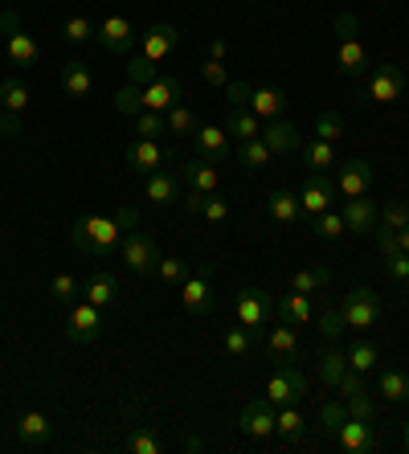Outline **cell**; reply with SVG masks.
I'll use <instances>...</instances> for the list:
<instances>
[{
    "label": "cell",
    "mask_w": 409,
    "mask_h": 454,
    "mask_svg": "<svg viewBox=\"0 0 409 454\" xmlns=\"http://www.w3.org/2000/svg\"><path fill=\"white\" fill-rule=\"evenodd\" d=\"M139 95H144V111H172V106L180 103V95H185V86H180L177 74H156L147 86H139Z\"/></svg>",
    "instance_id": "cell-14"
},
{
    "label": "cell",
    "mask_w": 409,
    "mask_h": 454,
    "mask_svg": "<svg viewBox=\"0 0 409 454\" xmlns=\"http://www.w3.org/2000/svg\"><path fill=\"white\" fill-rule=\"evenodd\" d=\"M336 180L324 176V172H311V180L303 184V192H299V205H303V217H319L324 209H332V201H336Z\"/></svg>",
    "instance_id": "cell-16"
},
{
    "label": "cell",
    "mask_w": 409,
    "mask_h": 454,
    "mask_svg": "<svg viewBox=\"0 0 409 454\" xmlns=\"http://www.w3.org/2000/svg\"><path fill=\"white\" fill-rule=\"evenodd\" d=\"M344 225L348 233H357V238H368V233H377V222H381V209L368 197H344Z\"/></svg>",
    "instance_id": "cell-18"
},
{
    "label": "cell",
    "mask_w": 409,
    "mask_h": 454,
    "mask_svg": "<svg viewBox=\"0 0 409 454\" xmlns=\"http://www.w3.org/2000/svg\"><path fill=\"white\" fill-rule=\"evenodd\" d=\"M180 180L189 184V192H217L221 189V172L213 168V160H185L180 164Z\"/></svg>",
    "instance_id": "cell-23"
},
{
    "label": "cell",
    "mask_w": 409,
    "mask_h": 454,
    "mask_svg": "<svg viewBox=\"0 0 409 454\" xmlns=\"http://www.w3.org/2000/svg\"><path fill=\"white\" fill-rule=\"evenodd\" d=\"M201 74H205V82H209V86H217V90H225V86H230V74H225V66H221L217 58H209V62L201 66Z\"/></svg>",
    "instance_id": "cell-56"
},
{
    "label": "cell",
    "mask_w": 409,
    "mask_h": 454,
    "mask_svg": "<svg viewBox=\"0 0 409 454\" xmlns=\"http://www.w3.org/2000/svg\"><path fill=\"white\" fill-rule=\"evenodd\" d=\"M373 180H377V172L368 160H344L336 172V192L340 197H368Z\"/></svg>",
    "instance_id": "cell-15"
},
{
    "label": "cell",
    "mask_w": 409,
    "mask_h": 454,
    "mask_svg": "<svg viewBox=\"0 0 409 454\" xmlns=\"http://www.w3.org/2000/svg\"><path fill=\"white\" fill-rule=\"evenodd\" d=\"M185 209L197 213V217H205L209 225L230 222V201L217 197V192H189V197H185Z\"/></svg>",
    "instance_id": "cell-26"
},
{
    "label": "cell",
    "mask_w": 409,
    "mask_h": 454,
    "mask_svg": "<svg viewBox=\"0 0 409 454\" xmlns=\"http://www.w3.org/2000/svg\"><path fill=\"white\" fill-rule=\"evenodd\" d=\"M266 209H271V217L279 225H299L303 222V205H299V197L287 192V189H274L271 201H266Z\"/></svg>",
    "instance_id": "cell-30"
},
{
    "label": "cell",
    "mask_w": 409,
    "mask_h": 454,
    "mask_svg": "<svg viewBox=\"0 0 409 454\" xmlns=\"http://www.w3.org/2000/svg\"><path fill=\"white\" fill-rule=\"evenodd\" d=\"M381 258H385V275L405 286L409 283V254L397 250V246H381Z\"/></svg>",
    "instance_id": "cell-42"
},
{
    "label": "cell",
    "mask_w": 409,
    "mask_h": 454,
    "mask_svg": "<svg viewBox=\"0 0 409 454\" xmlns=\"http://www.w3.org/2000/svg\"><path fill=\"white\" fill-rule=\"evenodd\" d=\"M95 42L103 45L106 53H131L139 42V29L131 17H123V12H106L103 21L95 25Z\"/></svg>",
    "instance_id": "cell-8"
},
{
    "label": "cell",
    "mask_w": 409,
    "mask_h": 454,
    "mask_svg": "<svg viewBox=\"0 0 409 454\" xmlns=\"http://www.w3.org/2000/svg\"><path fill=\"white\" fill-rule=\"evenodd\" d=\"M127 450L131 454H160L164 450V442H160L147 426H139V430H131V438H127Z\"/></svg>",
    "instance_id": "cell-50"
},
{
    "label": "cell",
    "mask_w": 409,
    "mask_h": 454,
    "mask_svg": "<svg viewBox=\"0 0 409 454\" xmlns=\"http://www.w3.org/2000/svg\"><path fill=\"white\" fill-rule=\"evenodd\" d=\"M225 131L238 136V144H246V139L263 136V119L254 115L250 106H230V115H225Z\"/></svg>",
    "instance_id": "cell-29"
},
{
    "label": "cell",
    "mask_w": 409,
    "mask_h": 454,
    "mask_svg": "<svg viewBox=\"0 0 409 454\" xmlns=\"http://www.w3.org/2000/svg\"><path fill=\"white\" fill-rule=\"evenodd\" d=\"M50 438H53V426L42 410L21 413V422H17V442L29 446V450H42V446H50Z\"/></svg>",
    "instance_id": "cell-24"
},
{
    "label": "cell",
    "mask_w": 409,
    "mask_h": 454,
    "mask_svg": "<svg viewBox=\"0 0 409 454\" xmlns=\"http://www.w3.org/2000/svg\"><path fill=\"white\" fill-rule=\"evenodd\" d=\"M381 230H389V233H397V230H405L409 225V205L405 201H389V205H381Z\"/></svg>",
    "instance_id": "cell-48"
},
{
    "label": "cell",
    "mask_w": 409,
    "mask_h": 454,
    "mask_svg": "<svg viewBox=\"0 0 409 454\" xmlns=\"http://www.w3.org/2000/svg\"><path fill=\"white\" fill-rule=\"evenodd\" d=\"M193 148H197V156L201 160H213V164H217V160H230V131H225V127H197V131H193Z\"/></svg>",
    "instance_id": "cell-21"
},
{
    "label": "cell",
    "mask_w": 409,
    "mask_h": 454,
    "mask_svg": "<svg viewBox=\"0 0 409 454\" xmlns=\"http://www.w3.org/2000/svg\"><path fill=\"white\" fill-rule=\"evenodd\" d=\"M136 209H119L115 217H98V213H90V217H78L70 230V242L74 250L90 254V258H111V254H119V242H123L127 230H136Z\"/></svg>",
    "instance_id": "cell-1"
},
{
    "label": "cell",
    "mask_w": 409,
    "mask_h": 454,
    "mask_svg": "<svg viewBox=\"0 0 409 454\" xmlns=\"http://www.w3.org/2000/svg\"><path fill=\"white\" fill-rule=\"evenodd\" d=\"M98 336H103V307L78 299L66 316V340L70 344H95Z\"/></svg>",
    "instance_id": "cell-9"
},
{
    "label": "cell",
    "mask_w": 409,
    "mask_h": 454,
    "mask_svg": "<svg viewBox=\"0 0 409 454\" xmlns=\"http://www.w3.org/2000/svg\"><path fill=\"white\" fill-rule=\"evenodd\" d=\"M115 111H123V115H139L144 111V95H139V86H119L115 90Z\"/></svg>",
    "instance_id": "cell-52"
},
{
    "label": "cell",
    "mask_w": 409,
    "mask_h": 454,
    "mask_svg": "<svg viewBox=\"0 0 409 454\" xmlns=\"http://www.w3.org/2000/svg\"><path fill=\"white\" fill-rule=\"evenodd\" d=\"M119 262H123L131 275L147 278V275H156L160 250H156V242H152L147 233L131 230V233H123V242H119Z\"/></svg>",
    "instance_id": "cell-6"
},
{
    "label": "cell",
    "mask_w": 409,
    "mask_h": 454,
    "mask_svg": "<svg viewBox=\"0 0 409 454\" xmlns=\"http://www.w3.org/2000/svg\"><path fill=\"white\" fill-rule=\"evenodd\" d=\"M62 37L70 45H83V42H95V21H86L83 12H74V17H66L62 25Z\"/></svg>",
    "instance_id": "cell-44"
},
{
    "label": "cell",
    "mask_w": 409,
    "mask_h": 454,
    "mask_svg": "<svg viewBox=\"0 0 409 454\" xmlns=\"http://www.w3.org/2000/svg\"><path fill=\"white\" fill-rule=\"evenodd\" d=\"M311 225H315V238H324V242H332V238H340V233H348V225H344V213H332V209H324L319 217H311Z\"/></svg>",
    "instance_id": "cell-46"
},
{
    "label": "cell",
    "mask_w": 409,
    "mask_h": 454,
    "mask_svg": "<svg viewBox=\"0 0 409 454\" xmlns=\"http://www.w3.org/2000/svg\"><path fill=\"white\" fill-rule=\"evenodd\" d=\"M62 90L70 98H86L95 90V74H90V66L86 62H66L62 66Z\"/></svg>",
    "instance_id": "cell-32"
},
{
    "label": "cell",
    "mask_w": 409,
    "mask_h": 454,
    "mask_svg": "<svg viewBox=\"0 0 409 454\" xmlns=\"http://www.w3.org/2000/svg\"><path fill=\"white\" fill-rule=\"evenodd\" d=\"M156 275H160V283L180 286L185 278L193 275V262H185V258H177V254H172V258H160V262H156Z\"/></svg>",
    "instance_id": "cell-43"
},
{
    "label": "cell",
    "mask_w": 409,
    "mask_h": 454,
    "mask_svg": "<svg viewBox=\"0 0 409 454\" xmlns=\"http://www.w3.org/2000/svg\"><path fill=\"white\" fill-rule=\"evenodd\" d=\"M266 352H271L274 360H295V356H299V336H295L291 324H283V319H279V328L266 332Z\"/></svg>",
    "instance_id": "cell-33"
},
{
    "label": "cell",
    "mask_w": 409,
    "mask_h": 454,
    "mask_svg": "<svg viewBox=\"0 0 409 454\" xmlns=\"http://www.w3.org/2000/svg\"><path fill=\"white\" fill-rule=\"evenodd\" d=\"M377 393L385 402H409V372L405 369H381L377 372Z\"/></svg>",
    "instance_id": "cell-34"
},
{
    "label": "cell",
    "mask_w": 409,
    "mask_h": 454,
    "mask_svg": "<svg viewBox=\"0 0 409 454\" xmlns=\"http://www.w3.org/2000/svg\"><path fill=\"white\" fill-rule=\"evenodd\" d=\"M344 356H348V369L360 372V377H368V372L381 369V348H377V344H373L368 336L352 340V344L344 348Z\"/></svg>",
    "instance_id": "cell-28"
},
{
    "label": "cell",
    "mask_w": 409,
    "mask_h": 454,
    "mask_svg": "<svg viewBox=\"0 0 409 454\" xmlns=\"http://www.w3.org/2000/svg\"><path fill=\"white\" fill-rule=\"evenodd\" d=\"M332 283V266H303V270H295L291 278V291H303V295H315V291H324Z\"/></svg>",
    "instance_id": "cell-37"
},
{
    "label": "cell",
    "mask_w": 409,
    "mask_h": 454,
    "mask_svg": "<svg viewBox=\"0 0 409 454\" xmlns=\"http://www.w3.org/2000/svg\"><path fill=\"white\" fill-rule=\"evenodd\" d=\"M164 127H169V136H172V139H185V136L193 139V131H197L201 123H197V111H193V106L177 103L172 111H164Z\"/></svg>",
    "instance_id": "cell-38"
},
{
    "label": "cell",
    "mask_w": 409,
    "mask_h": 454,
    "mask_svg": "<svg viewBox=\"0 0 409 454\" xmlns=\"http://www.w3.org/2000/svg\"><path fill=\"white\" fill-rule=\"evenodd\" d=\"M274 405L266 402V397H258V402H250L246 410H241V418H238V426H241V434L246 438H254V442H266L274 434Z\"/></svg>",
    "instance_id": "cell-17"
},
{
    "label": "cell",
    "mask_w": 409,
    "mask_h": 454,
    "mask_svg": "<svg viewBox=\"0 0 409 454\" xmlns=\"http://www.w3.org/2000/svg\"><path fill=\"white\" fill-rule=\"evenodd\" d=\"M156 74H160V66L144 62L139 53H136V58H131V62H127V82H131V86H147V82H152V78H156Z\"/></svg>",
    "instance_id": "cell-54"
},
{
    "label": "cell",
    "mask_w": 409,
    "mask_h": 454,
    "mask_svg": "<svg viewBox=\"0 0 409 454\" xmlns=\"http://www.w3.org/2000/svg\"><path fill=\"white\" fill-rule=\"evenodd\" d=\"M336 389L344 393V397H352V393H360V389H365V377H360V372H352V369H348V372H344V380H340Z\"/></svg>",
    "instance_id": "cell-58"
},
{
    "label": "cell",
    "mask_w": 409,
    "mask_h": 454,
    "mask_svg": "<svg viewBox=\"0 0 409 454\" xmlns=\"http://www.w3.org/2000/svg\"><path fill=\"white\" fill-rule=\"evenodd\" d=\"M401 90H405V70L401 66H393V62L373 66V74H368V98L373 103H381V106L397 103Z\"/></svg>",
    "instance_id": "cell-12"
},
{
    "label": "cell",
    "mask_w": 409,
    "mask_h": 454,
    "mask_svg": "<svg viewBox=\"0 0 409 454\" xmlns=\"http://www.w3.org/2000/svg\"><path fill=\"white\" fill-rule=\"evenodd\" d=\"M0 103H4V111H12V115H25L29 86H25L21 78H4V82H0Z\"/></svg>",
    "instance_id": "cell-41"
},
{
    "label": "cell",
    "mask_w": 409,
    "mask_h": 454,
    "mask_svg": "<svg viewBox=\"0 0 409 454\" xmlns=\"http://www.w3.org/2000/svg\"><path fill=\"white\" fill-rule=\"evenodd\" d=\"M50 299L62 307H74L83 299V278H74L70 270H58V275L50 278Z\"/></svg>",
    "instance_id": "cell-35"
},
{
    "label": "cell",
    "mask_w": 409,
    "mask_h": 454,
    "mask_svg": "<svg viewBox=\"0 0 409 454\" xmlns=\"http://www.w3.org/2000/svg\"><path fill=\"white\" fill-rule=\"evenodd\" d=\"M0 29H4V50H9V62L12 66L33 70V66L42 62V45H37L29 33H25L21 12H17V9H4V12H0Z\"/></svg>",
    "instance_id": "cell-3"
},
{
    "label": "cell",
    "mask_w": 409,
    "mask_h": 454,
    "mask_svg": "<svg viewBox=\"0 0 409 454\" xmlns=\"http://www.w3.org/2000/svg\"><path fill=\"white\" fill-rule=\"evenodd\" d=\"M303 164L311 172H327L332 164H340V160H336V144H324V139H311V144H303Z\"/></svg>",
    "instance_id": "cell-39"
},
{
    "label": "cell",
    "mask_w": 409,
    "mask_h": 454,
    "mask_svg": "<svg viewBox=\"0 0 409 454\" xmlns=\"http://www.w3.org/2000/svg\"><path fill=\"white\" fill-rule=\"evenodd\" d=\"M238 324L241 328H250L254 336L258 332H266V324H271V311H274V299L266 295L263 286H246V291H238Z\"/></svg>",
    "instance_id": "cell-10"
},
{
    "label": "cell",
    "mask_w": 409,
    "mask_h": 454,
    "mask_svg": "<svg viewBox=\"0 0 409 454\" xmlns=\"http://www.w3.org/2000/svg\"><path fill=\"white\" fill-rule=\"evenodd\" d=\"M274 316L283 319V324H291V328H303V324H311V316H315L311 295H303V291H287V295L274 299Z\"/></svg>",
    "instance_id": "cell-22"
},
{
    "label": "cell",
    "mask_w": 409,
    "mask_h": 454,
    "mask_svg": "<svg viewBox=\"0 0 409 454\" xmlns=\"http://www.w3.org/2000/svg\"><path fill=\"white\" fill-rule=\"evenodd\" d=\"M344 402H348V413H352V418H360V422H377V402H373L365 389L352 393V397H344Z\"/></svg>",
    "instance_id": "cell-53"
},
{
    "label": "cell",
    "mask_w": 409,
    "mask_h": 454,
    "mask_svg": "<svg viewBox=\"0 0 409 454\" xmlns=\"http://www.w3.org/2000/svg\"><path fill=\"white\" fill-rule=\"evenodd\" d=\"M221 344H225V352H230V356L241 360V356H250V348H254V332L250 328H230Z\"/></svg>",
    "instance_id": "cell-49"
},
{
    "label": "cell",
    "mask_w": 409,
    "mask_h": 454,
    "mask_svg": "<svg viewBox=\"0 0 409 454\" xmlns=\"http://www.w3.org/2000/svg\"><path fill=\"white\" fill-rule=\"evenodd\" d=\"M274 434H279L283 442H303V434H307L303 410H299V405H279V413H274Z\"/></svg>",
    "instance_id": "cell-31"
},
{
    "label": "cell",
    "mask_w": 409,
    "mask_h": 454,
    "mask_svg": "<svg viewBox=\"0 0 409 454\" xmlns=\"http://www.w3.org/2000/svg\"><path fill=\"white\" fill-rule=\"evenodd\" d=\"M319 418H324L327 438H336V430L344 426V418H348V402H327L324 410H319Z\"/></svg>",
    "instance_id": "cell-55"
},
{
    "label": "cell",
    "mask_w": 409,
    "mask_h": 454,
    "mask_svg": "<svg viewBox=\"0 0 409 454\" xmlns=\"http://www.w3.org/2000/svg\"><path fill=\"white\" fill-rule=\"evenodd\" d=\"M348 332L344 316H340V307H327V311H319V336L327 340V344H340Z\"/></svg>",
    "instance_id": "cell-47"
},
{
    "label": "cell",
    "mask_w": 409,
    "mask_h": 454,
    "mask_svg": "<svg viewBox=\"0 0 409 454\" xmlns=\"http://www.w3.org/2000/svg\"><path fill=\"white\" fill-rule=\"evenodd\" d=\"M336 446L344 454H368L373 446H377V434H373V422H360V418H352L348 413L344 426L336 430Z\"/></svg>",
    "instance_id": "cell-19"
},
{
    "label": "cell",
    "mask_w": 409,
    "mask_h": 454,
    "mask_svg": "<svg viewBox=\"0 0 409 454\" xmlns=\"http://www.w3.org/2000/svg\"><path fill=\"white\" fill-rule=\"evenodd\" d=\"M83 299L86 303H95V307H115L119 299V278L115 275H106V270H90V278L83 283Z\"/></svg>",
    "instance_id": "cell-27"
},
{
    "label": "cell",
    "mask_w": 409,
    "mask_h": 454,
    "mask_svg": "<svg viewBox=\"0 0 409 454\" xmlns=\"http://www.w3.org/2000/svg\"><path fill=\"white\" fill-rule=\"evenodd\" d=\"M177 45H180V29H177V25L156 21L152 29L144 33V42H139V58H144V62H152V66H160L172 50H177Z\"/></svg>",
    "instance_id": "cell-13"
},
{
    "label": "cell",
    "mask_w": 409,
    "mask_h": 454,
    "mask_svg": "<svg viewBox=\"0 0 409 454\" xmlns=\"http://www.w3.org/2000/svg\"><path fill=\"white\" fill-rule=\"evenodd\" d=\"M180 303L189 316H209L213 311V283H209V266H193V275L180 283Z\"/></svg>",
    "instance_id": "cell-11"
},
{
    "label": "cell",
    "mask_w": 409,
    "mask_h": 454,
    "mask_svg": "<svg viewBox=\"0 0 409 454\" xmlns=\"http://www.w3.org/2000/svg\"><path fill=\"white\" fill-rule=\"evenodd\" d=\"M25 127H21V115H12V111H4V103H0V136H21Z\"/></svg>",
    "instance_id": "cell-57"
},
{
    "label": "cell",
    "mask_w": 409,
    "mask_h": 454,
    "mask_svg": "<svg viewBox=\"0 0 409 454\" xmlns=\"http://www.w3.org/2000/svg\"><path fill=\"white\" fill-rule=\"evenodd\" d=\"M136 131H139V139H160L169 127H164V115H160V111H139V115H136Z\"/></svg>",
    "instance_id": "cell-51"
},
{
    "label": "cell",
    "mask_w": 409,
    "mask_h": 454,
    "mask_svg": "<svg viewBox=\"0 0 409 454\" xmlns=\"http://www.w3.org/2000/svg\"><path fill=\"white\" fill-rule=\"evenodd\" d=\"M401 450L409 454V422H401Z\"/></svg>",
    "instance_id": "cell-59"
},
{
    "label": "cell",
    "mask_w": 409,
    "mask_h": 454,
    "mask_svg": "<svg viewBox=\"0 0 409 454\" xmlns=\"http://www.w3.org/2000/svg\"><path fill=\"white\" fill-rule=\"evenodd\" d=\"M123 160H127V168L136 172V176H152V172H160L164 164H177V152L164 148L160 139H139L136 136L131 144H127Z\"/></svg>",
    "instance_id": "cell-7"
},
{
    "label": "cell",
    "mask_w": 409,
    "mask_h": 454,
    "mask_svg": "<svg viewBox=\"0 0 409 454\" xmlns=\"http://www.w3.org/2000/svg\"><path fill=\"white\" fill-rule=\"evenodd\" d=\"M336 33H340V45H336L340 74H348V78L368 74V45L357 37V17H352V12H340V17H336Z\"/></svg>",
    "instance_id": "cell-2"
},
{
    "label": "cell",
    "mask_w": 409,
    "mask_h": 454,
    "mask_svg": "<svg viewBox=\"0 0 409 454\" xmlns=\"http://www.w3.org/2000/svg\"><path fill=\"white\" fill-rule=\"evenodd\" d=\"M180 192H185V180H180V172L160 168V172H152V176H144V197L152 205H169V201H177Z\"/></svg>",
    "instance_id": "cell-25"
},
{
    "label": "cell",
    "mask_w": 409,
    "mask_h": 454,
    "mask_svg": "<svg viewBox=\"0 0 409 454\" xmlns=\"http://www.w3.org/2000/svg\"><path fill=\"white\" fill-rule=\"evenodd\" d=\"M263 144L274 152V156H287V152L303 148V136H299V127L287 123V119H266L263 123Z\"/></svg>",
    "instance_id": "cell-20"
},
{
    "label": "cell",
    "mask_w": 409,
    "mask_h": 454,
    "mask_svg": "<svg viewBox=\"0 0 409 454\" xmlns=\"http://www.w3.org/2000/svg\"><path fill=\"white\" fill-rule=\"evenodd\" d=\"M271 156H274V152L263 144V136H258V139H246V144H238V164H241V168H250V172L266 168V164H271Z\"/></svg>",
    "instance_id": "cell-40"
},
{
    "label": "cell",
    "mask_w": 409,
    "mask_h": 454,
    "mask_svg": "<svg viewBox=\"0 0 409 454\" xmlns=\"http://www.w3.org/2000/svg\"><path fill=\"white\" fill-rule=\"evenodd\" d=\"M340 316H344L348 332L377 328V319H381V295H377V291H368V286H352V291L340 299Z\"/></svg>",
    "instance_id": "cell-4"
},
{
    "label": "cell",
    "mask_w": 409,
    "mask_h": 454,
    "mask_svg": "<svg viewBox=\"0 0 409 454\" xmlns=\"http://www.w3.org/2000/svg\"><path fill=\"white\" fill-rule=\"evenodd\" d=\"M315 139H324V144H340V136H344V119H340V111H324V115L315 119Z\"/></svg>",
    "instance_id": "cell-45"
},
{
    "label": "cell",
    "mask_w": 409,
    "mask_h": 454,
    "mask_svg": "<svg viewBox=\"0 0 409 454\" xmlns=\"http://www.w3.org/2000/svg\"><path fill=\"white\" fill-rule=\"evenodd\" d=\"M344 372H348V356L340 344H332V348L319 356V380H324L327 389H336L340 380H344Z\"/></svg>",
    "instance_id": "cell-36"
},
{
    "label": "cell",
    "mask_w": 409,
    "mask_h": 454,
    "mask_svg": "<svg viewBox=\"0 0 409 454\" xmlns=\"http://www.w3.org/2000/svg\"><path fill=\"white\" fill-rule=\"evenodd\" d=\"M307 397V377L295 360H279V372L266 385V402L279 410V405H299Z\"/></svg>",
    "instance_id": "cell-5"
}]
</instances>
